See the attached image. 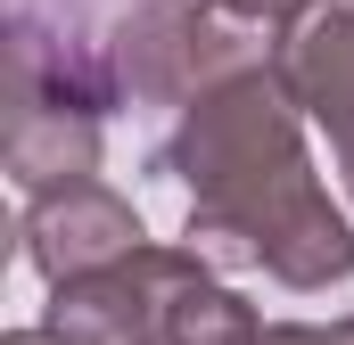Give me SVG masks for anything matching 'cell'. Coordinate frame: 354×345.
<instances>
[{"label": "cell", "instance_id": "obj_1", "mask_svg": "<svg viewBox=\"0 0 354 345\" xmlns=\"http://www.w3.org/2000/svg\"><path fill=\"white\" fill-rule=\"evenodd\" d=\"M165 165L189 181L181 247L206 271H272L280 288L354 279V222L330 206L305 157V107L280 66H248L181 107Z\"/></svg>", "mask_w": 354, "mask_h": 345}, {"label": "cell", "instance_id": "obj_2", "mask_svg": "<svg viewBox=\"0 0 354 345\" xmlns=\"http://www.w3.org/2000/svg\"><path fill=\"white\" fill-rule=\"evenodd\" d=\"M107 99H115V66L99 50L58 41L33 17H17V33H8V181L25 197L83 189L107 148V132H99Z\"/></svg>", "mask_w": 354, "mask_h": 345}, {"label": "cell", "instance_id": "obj_3", "mask_svg": "<svg viewBox=\"0 0 354 345\" xmlns=\"http://www.w3.org/2000/svg\"><path fill=\"white\" fill-rule=\"evenodd\" d=\"M107 66H115V90H132L149 107H198L214 83H231L248 66H272V58L214 0H149L115 25Z\"/></svg>", "mask_w": 354, "mask_h": 345}, {"label": "cell", "instance_id": "obj_4", "mask_svg": "<svg viewBox=\"0 0 354 345\" xmlns=\"http://www.w3.org/2000/svg\"><path fill=\"white\" fill-rule=\"evenodd\" d=\"M198 271L206 263L189 255V247H140V255L115 263V271H91V279L50 288L41 337L50 345H157L174 288H189Z\"/></svg>", "mask_w": 354, "mask_h": 345}, {"label": "cell", "instance_id": "obj_5", "mask_svg": "<svg viewBox=\"0 0 354 345\" xmlns=\"http://www.w3.org/2000/svg\"><path fill=\"white\" fill-rule=\"evenodd\" d=\"M140 247H149V230H140L132 197H115L99 181L58 189V197H25V263L50 288L91 279V271H115V263H132Z\"/></svg>", "mask_w": 354, "mask_h": 345}, {"label": "cell", "instance_id": "obj_6", "mask_svg": "<svg viewBox=\"0 0 354 345\" xmlns=\"http://www.w3.org/2000/svg\"><path fill=\"white\" fill-rule=\"evenodd\" d=\"M272 66H280L288 99L305 107V124L330 132L338 181H346V206H354V8H313L305 25H288Z\"/></svg>", "mask_w": 354, "mask_h": 345}, {"label": "cell", "instance_id": "obj_7", "mask_svg": "<svg viewBox=\"0 0 354 345\" xmlns=\"http://www.w3.org/2000/svg\"><path fill=\"white\" fill-rule=\"evenodd\" d=\"M256 329H264L256 304L239 288H223L214 271H198L189 288H174V304H165V345H248Z\"/></svg>", "mask_w": 354, "mask_h": 345}, {"label": "cell", "instance_id": "obj_8", "mask_svg": "<svg viewBox=\"0 0 354 345\" xmlns=\"http://www.w3.org/2000/svg\"><path fill=\"white\" fill-rule=\"evenodd\" d=\"M214 8H223L231 25H280V33H288V25H305L322 0H214Z\"/></svg>", "mask_w": 354, "mask_h": 345}, {"label": "cell", "instance_id": "obj_9", "mask_svg": "<svg viewBox=\"0 0 354 345\" xmlns=\"http://www.w3.org/2000/svg\"><path fill=\"white\" fill-rule=\"evenodd\" d=\"M248 345H330V329H305V321H264Z\"/></svg>", "mask_w": 354, "mask_h": 345}, {"label": "cell", "instance_id": "obj_10", "mask_svg": "<svg viewBox=\"0 0 354 345\" xmlns=\"http://www.w3.org/2000/svg\"><path fill=\"white\" fill-rule=\"evenodd\" d=\"M0 345H50V337H41V329H17V337H0Z\"/></svg>", "mask_w": 354, "mask_h": 345}, {"label": "cell", "instance_id": "obj_11", "mask_svg": "<svg viewBox=\"0 0 354 345\" xmlns=\"http://www.w3.org/2000/svg\"><path fill=\"white\" fill-rule=\"evenodd\" d=\"M330 345H354V313H346V321H338V329H330Z\"/></svg>", "mask_w": 354, "mask_h": 345}, {"label": "cell", "instance_id": "obj_12", "mask_svg": "<svg viewBox=\"0 0 354 345\" xmlns=\"http://www.w3.org/2000/svg\"><path fill=\"white\" fill-rule=\"evenodd\" d=\"M330 8H354V0H330Z\"/></svg>", "mask_w": 354, "mask_h": 345}, {"label": "cell", "instance_id": "obj_13", "mask_svg": "<svg viewBox=\"0 0 354 345\" xmlns=\"http://www.w3.org/2000/svg\"><path fill=\"white\" fill-rule=\"evenodd\" d=\"M157 345H165V337H157Z\"/></svg>", "mask_w": 354, "mask_h": 345}]
</instances>
